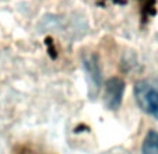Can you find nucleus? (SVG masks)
I'll list each match as a JSON object with an SVG mask.
<instances>
[{
    "mask_svg": "<svg viewBox=\"0 0 158 154\" xmlns=\"http://www.w3.org/2000/svg\"><path fill=\"white\" fill-rule=\"evenodd\" d=\"M134 98L139 108L147 115L158 119V81L140 80L134 86Z\"/></svg>",
    "mask_w": 158,
    "mask_h": 154,
    "instance_id": "f257e3e1",
    "label": "nucleus"
},
{
    "mask_svg": "<svg viewBox=\"0 0 158 154\" xmlns=\"http://www.w3.org/2000/svg\"><path fill=\"white\" fill-rule=\"evenodd\" d=\"M125 92V83L120 79L114 77L105 83L104 88V104L108 109H116L122 102V97Z\"/></svg>",
    "mask_w": 158,
    "mask_h": 154,
    "instance_id": "f03ea898",
    "label": "nucleus"
},
{
    "mask_svg": "<svg viewBox=\"0 0 158 154\" xmlns=\"http://www.w3.org/2000/svg\"><path fill=\"white\" fill-rule=\"evenodd\" d=\"M84 66H85V70H87V73H88V77H91V81H89V84H93L91 87H94L95 91H98L99 76L98 74H94V73H99V67H98L97 60L94 59L93 56H89L88 59H84Z\"/></svg>",
    "mask_w": 158,
    "mask_h": 154,
    "instance_id": "7ed1b4c3",
    "label": "nucleus"
},
{
    "mask_svg": "<svg viewBox=\"0 0 158 154\" xmlns=\"http://www.w3.org/2000/svg\"><path fill=\"white\" fill-rule=\"evenodd\" d=\"M141 154H158V132L150 130L144 137Z\"/></svg>",
    "mask_w": 158,
    "mask_h": 154,
    "instance_id": "20e7f679",
    "label": "nucleus"
}]
</instances>
